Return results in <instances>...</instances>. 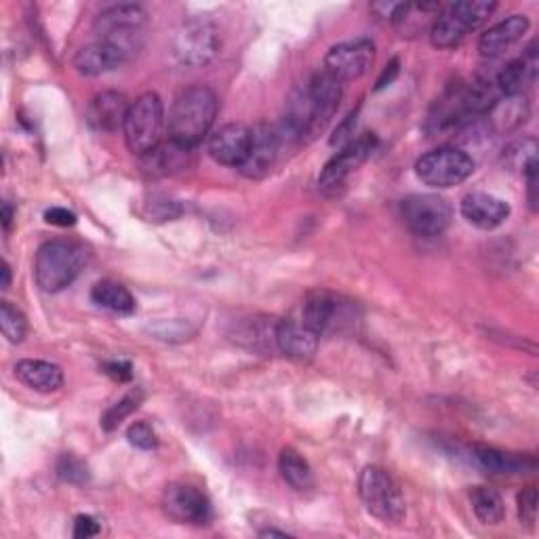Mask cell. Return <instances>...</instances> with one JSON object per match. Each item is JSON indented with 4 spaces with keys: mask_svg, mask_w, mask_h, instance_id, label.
<instances>
[{
    "mask_svg": "<svg viewBox=\"0 0 539 539\" xmlns=\"http://www.w3.org/2000/svg\"><path fill=\"white\" fill-rule=\"evenodd\" d=\"M342 102V83L329 72L314 74L289 102L287 116L278 125L287 142H306L323 133Z\"/></svg>",
    "mask_w": 539,
    "mask_h": 539,
    "instance_id": "1",
    "label": "cell"
},
{
    "mask_svg": "<svg viewBox=\"0 0 539 539\" xmlns=\"http://www.w3.org/2000/svg\"><path fill=\"white\" fill-rule=\"evenodd\" d=\"M217 95L209 87L186 89L169 114L171 142L192 150L209 135L217 116Z\"/></svg>",
    "mask_w": 539,
    "mask_h": 539,
    "instance_id": "2",
    "label": "cell"
},
{
    "mask_svg": "<svg viewBox=\"0 0 539 539\" xmlns=\"http://www.w3.org/2000/svg\"><path fill=\"white\" fill-rule=\"evenodd\" d=\"M89 253L81 243L49 241L41 245L34 259L36 285L45 293H59L70 287L87 266Z\"/></svg>",
    "mask_w": 539,
    "mask_h": 539,
    "instance_id": "3",
    "label": "cell"
},
{
    "mask_svg": "<svg viewBox=\"0 0 539 539\" xmlns=\"http://www.w3.org/2000/svg\"><path fill=\"white\" fill-rule=\"evenodd\" d=\"M358 493L371 516L386 525L405 521L407 504L405 495L392 478V474L379 466H367L358 478Z\"/></svg>",
    "mask_w": 539,
    "mask_h": 539,
    "instance_id": "4",
    "label": "cell"
},
{
    "mask_svg": "<svg viewBox=\"0 0 539 539\" xmlns=\"http://www.w3.org/2000/svg\"><path fill=\"white\" fill-rule=\"evenodd\" d=\"M163 129H165V106L161 95L154 91L142 93L131 104L125 121L123 131L127 148L137 156H146L156 146H161Z\"/></svg>",
    "mask_w": 539,
    "mask_h": 539,
    "instance_id": "5",
    "label": "cell"
},
{
    "mask_svg": "<svg viewBox=\"0 0 539 539\" xmlns=\"http://www.w3.org/2000/svg\"><path fill=\"white\" fill-rule=\"evenodd\" d=\"M474 173L472 156L459 148H436L422 158H417L415 175L422 184L438 190L455 188L464 184Z\"/></svg>",
    "mask_w": 539,
    "mask_h": 539,
    "instance_id": "6",
    "label": "cell"
},
{
    "mask_svg": "<svg viewBox=\"0 0 539 539\" xmlns=\"http://www.w3.org/2000/svg\"><path fill=\"white\" fill-rule=\"evenodd\" d=\"M222 41L213 22L205 17H192L179 26L173 36L171 51L179 64L186 68H203L217 55Z\"/></svg>",
    "mask_w": 539,
    "mask_h": 539,
    "instance_id": "7",
    "label": "cell"
},
{
    "mask_svg": "<svg viewBox=\"0 0 539 539\" xmlns=\"http://www.w3.org/2000/svg\"><path fill=\"white\" fill-rule=\"evenodd\" d=\"M354 304L325 289H314L306 295L302 306V323L318 337L346 331L354 325Z\"/></svg>",
    "mask_w": 539,
    "mask_h": 539,
    "instance_id": "8",
    "label": "cell"
},
{
    "mask_svg": "<svg viewBox=\"0 0 539 539\" xmlns=\"http://www.w3.org/2000/svg\"><path fill=\"white\" fill-rule=\"evenodd\" d=\"M401 215L413 234L434 238L449 228L453 211L441 196L411 194L401 201Z\"/></svg>",
    "mask_w": 539,
    "mask_h": 539,
    "instance_id": "9",
    "label": "cell"
},
{
    "mask_svg": "<svg viewBox=\"0 0 539 539\" xmlns=\"http://www.w3.org/2000/svg\"><path fill=\"white\" fill-rule=\"evenodd\" d=\"M375 62V45L369 38H354V41L339 43L325 55V72H329L339 83L356 81L369 72Z\"/></svg>",
    "mask_w": 539,
    "mask_h": 539,
    "instance_id": "10",
    "label": "cell"
},
{
    "mask_svg": "<svg viewBox=\"0 0 539 539\" xmlns=\"http://www.w3.org/2000/svg\"><path fill=\"white\" fill-rule=\"evenodd\" d=\"M163 508L175 523L182 525H207L213 514L205 491L184 481L167 485L163 493Z\"/></svg>",
    "mask_w": 539,
    "mask_h": 539,
    "instance_id": "11",
    "label": "cell"
},
{
    "mask_svg": "<svg viewBox=\"0 0 539 539\" xmlns=\"http://www.w3.org/2000/svg\"><path fill=\"white\" fill-rule=\"evenodd\" d=\"M375 146L377 137L373 133L352 139V142L339 150L321 171V177H318V186H321V190L337 192L342 188L346 184V179L371 156Z\"/></svg>",
    "mask_w": 539,
    "mask_h": 539,
    "instance_id": "12",
    "label": "cell"
},
{
    "mask_svg": "<svg viewBox=\"0 0 539 539\" xmlns=\"http://www.w3.org/2000/svg\"><path fill=\"white\" fill-rule=\"evenodd\" d=\"M285 137L278 127H272L268 123H259L251 129V146L245 163L241 165V173L249 179H262L266 177L281 154L285 146Z\"/></svg>",
    "mask_w": 539,
    "mask_h": 539,
    "instance_id": "13",
    "label": "cell"
},
{
    "mask_svg": "<svg viewBox=\"0 0 539 539\" xmlns=\"http://www.w3.org/2000/svg\"><path fill=\"white\" fill-rule=\"evenodd\" d=\"M148 22V13L139 5H114L102 11L95 19V32L104 41H116L129 49V41L133 34L144 28Z\"/></svg>",
    "mask_w": 539,
    "mask_h": 539,
    "instance_id": "14",
    "label": "cell"
},
{
    "mask_svg": "<svg viewBox=\"0 0 539 539\" xmlns=\"http://www.w3.org/2000/svg\"><path fill=\"white\" fill-rule=\"evenodd\" d=\"M127 59L129 49L125 45L99 38L97 43H91L76 53L74 68L83 76H102L125 66Z\"/></svg>",
    "mask_w": 539,
    "mask_h": 539,
    "instance_id": "15",
    "label": "cell"
},
{
    "mask_svg": "<svg viewBox=\"0 0 539 539\" xmlns=\"http://www.w3.org/2000/svg\"><path fill=\"white\" fill-rule=\"evenodd\" d=\"M251 146V129L241 123L219 127L209 139V154L215 163L241 169Z\"/></svg>",
    "mask_w": 539,
    "mask_h": 539,
    "instance_id": "16",
    "label": "cell"
},
{
    "mask_svg": "<svg viewBox=\"0 0 539 539\" xmlns=\"http://www.w3.org/2000/svg\"><path fill=\"white\" fill-rule=\"evenodd\" d=\"M129 108L131 104L123 93L102 91L87 106V123L93 131L116 133L118 129H125Z\"/></svg>",
    "mask_w": 539,
    "mask_h": 539,
    "instance_id": "17",
    "label": "cell"
},
{
    "mask_svg": "<svg viewBox=\"0 0 539 539\" xmlns=\"http://www.w3.org/2000/svg\"><path fill=\"white\" fill-rule=\"evenodd\" d=\"M459 209H462V215L468 224L481 230H493L497 226H502L510 215V205L504 198L487 192H472L464 196L462 207Z\"/></svg>",
    "mask_w": 539,
    "mask_h": 539,
    "instance_id": "18",
    "label": "cell"
},
{
    "mask_svg": "<svg viewBox=\"0 0 539 539\" xmlns=\"http://www.w3.org/2000/svg\"><path fill=\"white\" fill-rule=\"evenodd\" d=\"M274 342L287 358L297 363H308L318 350V335L304 323L281 321L274 327Z\"/></svg>",
    "mask_w": 539,
    "mask_h": 539,
    "instance_id": "19",
    "label": "cell"
},
{
    "mask_svg": "<svg viewBox=\"0 0 539 539\" xmlns=\"http://www.w3.org/2000/svg\"><path fill=\"white\" fill-rule=\"evenodd\" d=\"M529 30V19L525 15H510L504 22L489 28L481 41H478V51L483 57H499L504 55L510 47H514Z\"/></svg>",
    "mask_w": 539,
    "mask_h": 539,
    "instance_id": "20",
    "label": "cell"
},
{
    "mask_svg": "<svg viewBox=\"0 0 539 539\" xmlns=\"http://www.w3.org/2000/svg\"><path fill=\"white\" fill-rule=\"evenodd\" d=\"M15 377L34 392H57L64 386V371L55 363L49 361H34V358H24L13 367Z\"/></svg>",
    "mask_w": 539,
    "mask_h": 539,
    "instance_id": "21",
    "label": "cell"
},
{
    "mask_svg": "<svg viewBox=\"0 0 539 539\" xmlns=\"http://www.w3.org/2000/svg\"><path fill=\"white\" fill-rule=\"evenodd\" d=\"M537 76V53L531 47L523 57L514 59L502 72L497 74L495 83L502 95H523L527 87L535 83Z\"/></svg>",
    "mask_w": 539,
    "mask_h": 539,
    "instance_id": "22",
    "label": "cell"
},
{
    "mask_svg": "<svg viewBox=\"0 0 539 539\" xmlns=\"http://www.w3.org/2000/svg\"><path fill=\"white\" fill-rule=\"evenodd\" d=\"M529 102L525 95H502L487 112L489 123L497 133H510L529 121Z\"/></svg>",
    "mask_w": 539,
    "mask_h": 539,
    "instance_id": "23",
    "label": "cell"
},
{
    "mask_svg": "<svg viewBox=\"0 0 539 539\" xmlns=\"http://www.w3.org/2000/svg\"><path fill=\"white\" fill-rule=\"evenodd\" d=\"M472 457L476 459V464L493 472V474H523L527 470H535V459L523 457V455H514L499 451L495 447L487 445H474L472 447Z\"/></svg>",
    "mask_w": 539,
    "mask_h": 539,
    "instance_id": "24",
    "label": "cell"
},
{
    "mask_svg": "<svg viewBox=\"0 0 539 539\" xmlns=\"http://www.w3.org/2000/svg\"><path fill=\"white\" fill-rule=\"evenodd\" d=\"M188 158H190V150L169 139L167 144L156 146L152 152L142 156V161H144V171L148 175L165 177V175L182 171L188 165Z\"/></svg>",
    "mask_w": 539,
    "mask_h": 539,
    "instance_id": "25",
    "label": "cell"
},
{
    "mask_svg": "<svg viewBox=\"0 0 539 539\" xmlns=\"http://www.w3.org/2000/svg\"><path fill=\"white\" fill-rule=\"evenodd\" d=\"M278 470H281L285 483L295 491H310L314 487V472L308 459L291 447L278 455Z\"/></svg>",
    "mask_w": 539,
    "mask_h": 539,
    "instance_id": "26",
    "label": "cell"
},
{
    "mask_svg": "<svg viewBox=\"0 0 539 539\" xmlns=\"http://www.w3.org/2000/svg\"><path fill=\"white\" fill-rule=\"evenodd\" d=\"M91 299L97 306H102V308L116 312V314H133L137 308L135 297L131 295V291L125 285L114 283V281L97 283L91 289Z\"/></svg>",
    "mask_w": 539,
    "mask_h": 539,
    "instance_id": "27",
    "label": "cell"
},
{
    "mask_svg": "<svg viewBox=\"0 0 539 539\" xmlns=\"http://www.w3.org/2000/svg\"><path fill=\"white\" fill-rule=\"evenodd\" d=\"M468 34V28L459 22L457 15L451 11V7H443L438 11L436 22L430 30V41L436 49H453L464 41Z\"/></svg>",
    "mask_w": 539,
    "mask_h": 539,
    "instance_id": "28",
    "label": "cell"
},
{
    "mask_svg": "<svg viewBox=\"0 0 539 539\" xmlns=\"http://www.w3.org/2000/svg\"><path fill=\"white\" fill-rule=\"evenodd\" d=\"M470 502L476 518L485 525H499L504 521L506 508H504V499L495 489L491 487H472L470 491Z\"/></svg>",
    "mask_w": 539,
    "mask_h": 539,
    "instance_id": "29",
    "label": "cell"
},
{
    "mask_svg": "<svg viewBox=\"0 0 539 539\" xmlns=\"http://www.w3.org/2000/svg\"><path fill=\"white\" fill-rule=\"evenodd\" d=\"M449 7L459 22L468 28V32L481 28L497 9V5L489 3V0H459V3H451Z\"/></svg>",
    "mask_w": 539,
    "mask_h": 539,
    "instance_id": "30",
    "label": "cell"
},
{
    "mask_svg": "<svg viewBox=\"0 0 539 539\" xmlns=\"http://www.w3.org/2000/svg\"><path fill=\"white\" fill-rule=\"evenodd\" d=\"M142 403H144V392L139 388L131 390L129 394L121 398V401L114 403L110 409H106V413L102 415V428L112 432L114 428L121 426L133 411H137Z\"/></svg>",
    "mask_w": 539,
    "mask_h": 539,
    "instance_id": "31",
    "label": "cell"
},
{
    "mask_svg": "<svg viewBox=\"0 0 539 539\" xmlns=\"http://www.w3.org/2000/svg\"><path fill=\"white\" fill-rule=\"evenodd\" d=\"M504 161L510 169L521 171L523 175L537 165V142L533 137H523L512 142L504 154Z\"/></svg>",
    "mask_w": 539,
    "mask_h": 539,
    "instance_id": "32",
    "label": "cell"
},
{
    "mask_svg": "<svg viewBox=\"0 0 539 539\" xmlns=\"http://www.w3.org/2000/svg\"><path fill=\"white\" fill-rule=\"evenodd\" d=\"M0 329L11 344H22L28 335V321L11 302L0 304Z\"/></svg>",
    "mask_w": 539,
    "mask_h": 539,
    "instance_id": "33",
    "label": "cell"
},
{
    "mask_svg": "<svg viewBox=\"0 0 539 539\" xmlns=\"http://www.w3.org/2000/svg\"><path fill=\"white\" fill-rule=\"evenodd\" d=\"M57 474H59V478H62V481H66L70 485H85L89 481L87 464L72 453H66V455L59 457Z\"/></svg>",
    "mask_w": 539,
    "mask_h": 539,
    "instance_id": "34",
    "label": "cell"
},
{
    "mask_svg": "<svg viewBox=\"0 0 539 539\" xmlns=\"http://www.w3.org/2000/svg\"><path fill=\"white\" fill-rule=\"evenodd\" d=\"M142 215L148 219V222H173L179 215H182V207L179 203L171 201V198L163 196H152L146 203V209Z\"/></svg>",
    "mask_w": 539,
    "mask_h": 539,
    "instance_id": "35",
    "label": "cell"
},
{
    "mask_svg": "<svg viewBox=\"0 0 539 539\" xmlns=\"http://www.w3.org/2000/svg\"><path fill=\"white\" fill-rule=\"evenodd\" d=\"M127 438H129V443L133 447L142 449V451H152L158 445V436H156L154 428L148 422L131 424L129 430H127Z\"/></svg>",
    "mask_w": 539,
    "mask_h": 539,
    "instance_id": "36",
    "label": "cell"
},
{
    "mask_svg": "<svg viewBox=\"0 0 539 539\" xmlns=\"http://www.w3.org/2000/svg\"><path fill=\"white\" fill-rule=\"evenodd\" d=\"M518 504V516H521V521L527 525H533L537 521V489L535 487H527L516 497Z\"/></svg>",
    "mask_w": 539,
    "mask_h": 539,
    "instance_id": "37",
    "label": "cell"
},
{
    "mask_svg": "<svg viewBox=\"0 0 539 539\" xmlns=\"http://www.w3.org/2000/svg\"><path fill=\"white\" fill-rule=\"evenodd\" d=\"M45 222L57 228H72L76 224V215L64 207H51L45 211Z\"/></svg>",
    "mask_w": 539,
    "mask_h": 539,
    "instance_id": "38",
    "label": "cell"
},
{
    "mask_svg": "<svg viewBox=\"0 0 539 539\" xmlns=\"http://www.w3.org/2000/svg\"><path fill=\"white\" fill-rule=\"evenodd\" d=\"M356 114L358 112H352L346 121L339 125L331 137V146H339V148H344L346 144L352 142V135H354V125H356Z\"/></svg>",
    "mask_w": 539,
    "mask_h": 539,
    "instance_id": "39",
    "label": "cell"
},
{
    "mask_svg": "<svg viewBox=\"0 0 539 539\" xmlns=\"http://www.w3.org/2000/svg\"><path fill=\"white\" fill-rule=\"evenodd\" d=\"M102 533V527L93 516H78L74 521V537L76 539H89Z\"/></svg>",
    "mask_w": 539,
    "mask_h": 539,
    "instance_id": "40",
    "label": "cell"
},
{
    "mask_svg": "<svg viewBox=\"0 0 539 539\" xmlns=\"http://www.w3.org/2000/svg\"><path fill=\"white\" fill-rule=\"evenodd\" d=\"M104 371H106L112 379H116V382H129V379L133 377V367H131V363H127V361H114V363H108V365L104 367Z\"/></svg>",
    "mask_w": 539,
    "mask_h": 539,
    "instance_id": "41",
    "label": "cell"
},
{
    "mask_svg": "<svg viewBox=\"0 0 539 539\" xmlns=\"http://www.w3.org/2000/svg\"><path fill=\"white\" fill-rule=\"evenodd\" d=\"M398 66H401V64H398V59H392V62L386 66V70L382 72V76H379V81H377V85H375L377 91H379V89H386L388 85L394 83V78L398 76Z\"/></svg>",
    "mask_w": 539,
    "mask_h": 539,
    "instance_id": "42",
    "label": "cell"
},
{
    "mask_svg": "<svg viewBox=\"0 0 539 539\" xmlns=\"http://www.w3.org/2000/svg\"><path fill=\"white\" fill-rule=\"evenodd\" d=\"M0 274H3V281H0V287L9 289V285H11V268H9L7 262L0 264Z\"/></svg>",
    "mask_w": 539,
    "mask_h": 539,
    "instance_id": "43",
    "label": "cell"
},
{
    "mask_svg": "<svg viewBox=\"0 0 539 539\" xmlns=\"http://www.w3.org/2000/svg\"><path fill=\"white\" fill-rule=\"evenodd\" d=\"M11 222H13V209L9 203L3 205V228L9 230L11 228Z\"/></svg>",
    "mask_w": 539,
    "mask_h": 539,
    "instance_id": "44",
    "label": "cell"
},
{
    "mask_svg": "<svg viewBox=\"0 0 539 539\" xmlns=\"http://www.w3.org/2000/svg\"><path fill=\"white\" fill-rule=\"evenodd\" d=\"M259 535H262V537H272V535H278V537H287V533H283V531H274V529L262 531V533H259Z\"/></svg>",
    "mask_w": 539,
    "mask_h": 539,
    "instance_id": "45",
    "label": "cell"
}]
</instances>
